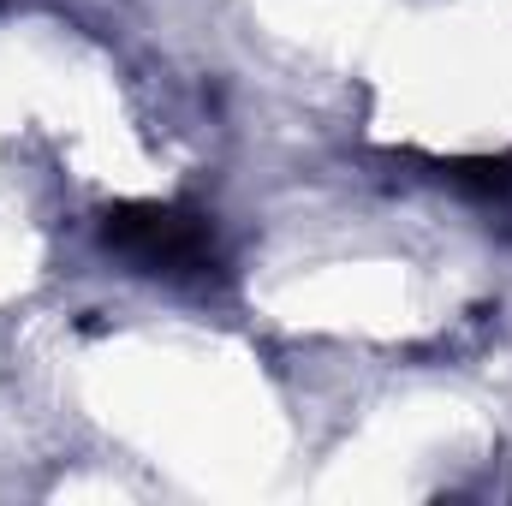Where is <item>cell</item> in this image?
<instances>
[{
    "instance_id": "1",
    "label": "cell",
    "mask_w": 512,
    "mask_h": 506,
    "mask_svg": "<svg viewBox=\"0 0 512 506\" xmlns=\"http://www.w3.org/2000/svg\"><path fill=\"white\" fill-rule=\"evenodd\" d=\"M96 239L114 262L167 286H227V245L209 209L197 203H114L96 221Z\"/></svg>"
},
{
    "instance_id": "2",
    "label": "cell",
    "mask_w": 512,
    "mask_h": 506,
    "mask_svg": "<svg viewBox=\"0 0 512 506\" xmlns=\"http://www.w3.org/2000/svg\"><path fill=\"white\" fill-rule=\"evenodd\" d=\"M435 173H441V185H453L465 203H477L483 215L512 221V155H459V161H441Z\"/></svg>"
}]
</instances>
